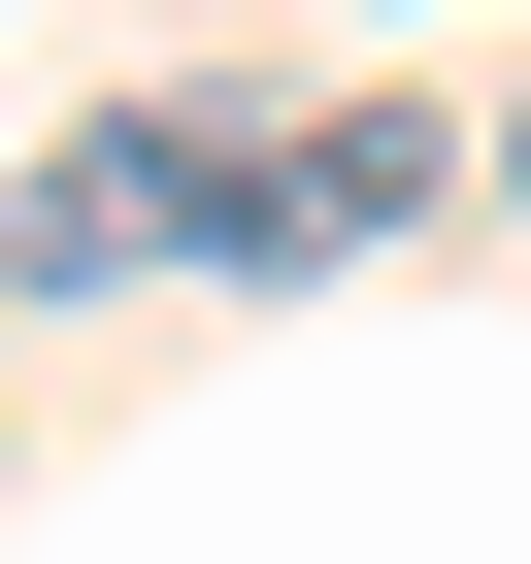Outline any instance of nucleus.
Here are the masks:
<instances>
[{"label": "nucleus", "instance_id": "2", "mask_svg": "<svg viewBox=\"0 0 531 564\" xmlns=\"http://www.w3.org/2000/svg\"><path fill=\"white\" fill-rule=\"evenodd\" d=\"M366 232H432V133L399 100H300L266 133V265H366Z\"/></svg>", "mask_w": 531, "mask_h": 564}, {"label": "nucleus", "instance_id": "1", "mask_svg": "<svg viewBox=\"0 0 531 564\" xmlns=\"http://www.w3.org/2000/svg\"><path fill=\"white\" fill-rule=\"evenodd\" d=\"M266 133L300 100H100L34 199H0V265H34V300H100V265H266Z\"/></svg>", "mask_w": 531, "mask_h": 564}]
</instances>
